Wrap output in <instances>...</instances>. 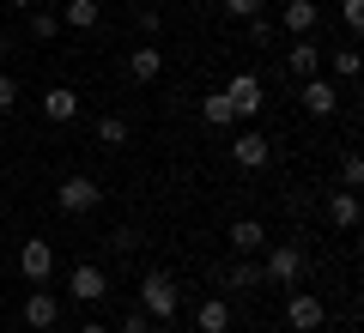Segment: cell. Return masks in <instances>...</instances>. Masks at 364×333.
I'll return each mask as SVG.
<instances>
[{
	"label": "cell",
	"mask_w": 364,
	"mask_h": 333,
	"mask_svg": "<svg viewBox=\"0 0 364 333\" xmlns=\"http://www.w3.org/2000/svg\"><path fill=\"white\" fill-rule=\"evenodd\" d=\"M140 309L152 321H176V309H182V291H176V279H170L164 267H152L140 279Z\"/></svg>",
	"instance_id": "1"
},
{
	"label": "cell",
	"mask_w": 364,
	"mask_h": 333,
	"mask_svg": "<svg viewBox=\"0 0 364 333\" xmlns=\"http://www.w3.org/2000/svg\"><path fill=\"white\" fill-rule=\"evenodd\" d=\"M261 279L279 285V291H291V285L304 279V249H298V243H273V249H267V267H261Z\"/></svg>",
	"instance_id": "2"
},
{
	"label": "cell",
	"mask_w": 364,
	"mask_h": 333,
	"mask_svg": "<svg viewBox=\"0 0 364 333\" xmlns=\"http://www.w3.org/2000/svg\"><path fill=\"white\" fill-rule=\"evenodd\" d=\"M67 291H73V303H104L109 297V273L97 267V261H79V267L67 273Z\"/></svg>",
	"instance_id": "3"
},
{
	"label": "cell",
	"mask_w": 364,
	"mask_h": 333,
	"mask_svg": "<svg viewBox=\"0 0 364 333\" xmlns=\"http://www.w3.org/2000/svg\"><path fill=\"white\" fill-rule=\"evenodd\" d=\"M104 200V188H97V182L91 176H61V188H55V206H61V212H91V206Z\"/></svg>",
	"instance_id": "4"
},
{
	"label": "cell",
	"mask_w": 364,
	"mask_h": 333,
	"mask_svg": "<svg viewBox=\"0 0 364 333\" xmlns=\"http://www.w3.org/2000/svg\"><path fill=\"white\" fill-rule=\"evenodd\" d=\"M267 158H273V140H267V133L243 128V133L231 140V164H237V170H267Z\"/></svg>",
	"instance_id": "5"
},
{
	"label": "cell",
	"mask_w": 364,
	"mask_h": 333,
	"mask_svg": "<svg viewBox=\"0 0 364 333\" xmlns=\"http://www.w3.org/2000/svg\"><path fill=\"white\" fill-rule=\"evenodd\" d=\"M219 91L231 97V116H237V121H249V116L261 109V79H255V73H231V85H219Z\"/></svg>",
	"instance_id": "6"
},
{
	"label": "cell",
	"mask_w": 364,
	"mask_h": 333,
	"mask_svg": "<svg viewBox=\"0 0 364 333\" xmlns=\"http://www.w3.org/2000/svg\"><path fill=\"white\" fill-rule=\"evenodd\" d=\"M18 273H25L31 285H49V273H55V243H43V236H31V243L18 249Z\"/></svg>",
	"instance_id": "7"
},
{
	"label": "cell",
	"mask_w": 364,
	"mask_h": 333,
	"mask_svg": "<svg viewBox=\"0 0 364 333\" xmlns=\"http://www.w3.org/2000/svg\"><path fill=\"white\" fill-rule=\"evenodd\" d=\"M286 321H291V333H316L328 321V309H322V297H310V291H298L286 303Z\"/></svg>",
	"instance_id": "8"
},
{
	"label": "cell",
	"mask_w": 364,
	"mask_h": 333,
	"mask_svg": "<svg viewBox=\"0 0 364 333\" xmlns=\"http://www.w3.org/2000/svg\"><path fill=\"white\" fill-rule=\"evenodd\" d=\"M55 321H61V303H55V291H43V285H37V291L25 297V327L31 333H49Z\"/></svg>",
	"instance_id": "9"
},
{
	"label": "cell",
	"mask_w": 364,
	"mask_h": 333,
	"mask_svg": "<svg viewBox=\"0 0 364 333\" xmlns=\"http://www.w3.org/2000/svg\"><path fill=\"white\" fill-rule=\"evenodd\" d=\"M279 25H286L291 37H310V31L322 25V6H316V0H286V6H279Z\"/></svg>",
	"instance_id": "10"
},
{
	"label": "cell",
	"mask_w": 364,
	"mask_h": 333,
	"mask_svg": "<svg viewBox=\"0 0 364 333\" xmlns=\"http://www.w3.org/2000/svg\"><path fill=\"white\" fill-rule=\"evenodd\" d=\"M43 116H49L55 128H67V121L79 116V91L73 85H49V91H43Z\"/></svg>",
	"instance_id": "11"
},
{
	"label": "cell",
	"mask_w": 364,
	"mask_h": 333,
	"mask_svg": "<svg viewBox=\"0 0 364 333\" xmlns=\"http://www.w3.org/2000/svg\"><path fill=\"white\" fill-rule=\"evenodd\" d=\"M298 97H304V109H310V116H334V109H340V91L328 85L322 73H316V79H304V91H298Z\"/></svg>",
	"instance_id": "12"
},
{
	"label": "cell",
	"mask_w": 364,
	"mask_h": 333,
	"mask_svg": "<svg viewBox=\"0 0 364 333\" xmlns=\"http://www.w3.org/2000/svg\"><path fill=\"white\" fill-rule=\"evenodd\" d=\"M267 249V224L261 218H237L231 224V255H261Z\"/></svg>",
	"instance_id": "13"
},
{
	"label": "cell",
	"mask_w": 364,
	"mask_h": 333,
	"mask_svg": "<svg viewBox=\"0 0 364 333\" xmlns=\"http://www.w3.org/2000/svg\"><path fill=\"white\" fill-rule=\"evenodd\" d=\"M286 61H291V73H298V79H316V73H322V43H316V37H298Z\"/></svg>",
	"instance_id": "14"
},
{
	"label": "cell",
	"mask_w": 364,
	"mask_h": 333,
	"mask_svg": "<svg viewBox=\"0 0 364 333\" xmlns=\"http://www.w3.org/2000/svg\"><path fill=\"white\" fill-rule=\"evenodd\" d=\"M195 327L200 333H231V303H225V297H207V303L195 309Z\"/></svg>",
	"instance_id": "15"
},
{
	"label": "cell",
	"mask_w": 364,
	"mask_h": 333,
	"mask_svg": "<svg viewBox=\"0 0 364 333\" xmlns=\"http://www.w3.org/2000/svg\"><path fill=\"white\" fill-rule=\"evenodd\" d=\"M158 73H164V55L158 49H128V79L134 85H152Z\"/></svg>",
	"instance_id": "16"
},
{
	"label": "cell",
	"mask_w": 364,
	"mask_h": 333,
	"mask_svg": "<svg viewBox=\"0 0 364 333\" xmlns=\"http://www.w3.org/2000/svg\"><path fill=\"white\" fill-rule=\"evenodd\" d=\"M328 224L334 231H358V194H328Z\"/></svg>",
	"instance_id": "17"
},
{
	"label": "cell",
	"mask_w": 364,
	"mask_h": 333,
	"mask_svg": "<svg viewBox=\"0 0 364 333\" xmlns=\"http://www.w3.org/2000/svg\"><path fill=\"white\" fill-rule=\"evenodd\" d=\"M128 140H134L128 116H104V121H97V146H104V152H122Z\"/></svg>",
	"instance_id": "18"
},
{
	"label": "cell",
	"mask_w": 364,
	"mask_h": 333,
	"mask_svg": "<svg viewBox=\"0 0 364 333\" xmlns=\"http://www.w3.org/2000/svg\"><path fill=\"white\" fill-rule=\"evenodd\" d=\"M225 285H231V291H261L267 279H261V267H249V255H237L231 267H225Z\"/></svg>",
	"instance_id": "19"
},
{
	"label": "cell",
	"mask_w": 364,
	"mask_h": 333,
	"mask_svg": "<svg viewBox=\"0 0 364 333\" xmlns=\"http://www.w3.org/2000/svg\"><path fill=\"white\" fill-rule=\"evenodd\" d=\"M97 18H104L97 0H67V6H61V25H73V31H91Z\"/></svg>",
	"instance_id": "20"
},
{
	"label": "cell",
	"mask_w": 364,
	"mask_h": 333,
	"mask_svg": "<svg viewBox=\"0 0 364 333\" xmlns=\"http://www.w3.org/2000/svg\"><path fill=\"white\" fill-rule=\"evenodd\" d=\"M200 121H207V128H231V97H225V91H207V97H200Z\"/></svg>",
	"instance_id": "21"
},
{
	"label": "cell",
	"mask_w": 364,
	"mask_h": 333,
	"mask_svg": "<svg viewBox=\"0 0 364 333\" xmlns=\"http://www.w3.org/2000/svg\"><path fill=\"white\" fill-rule=\"evenodd\" d=\"M61 37V13H43V6H31V43H55Z\"/></svg>",
	"instance_id": "22"
},
{
	"label": "cell",
	"mask_w": 364,
	"mask_h": 333,
	"mask_svg": "<svg viewBox=\"0 0 364 333\" xmlns=\"http://www.w3.org/2000/svg\"><path fill=\"white\" fill-rule=\"evenodd\" d=\"M340 182H346V188L358 194V182H364V158H358V152H346V158H340Z\"/></svg>",
	"instance_id": "23"
},
{
	"label": "cell",
	"mask_w": 364,
	"mask_h": 333,
	"mask_svg": "<svg viewBox=\"0 0 364 333\" xmlns=\"http://www.w3.org/2000/svg\"><path fill=\"white\" fill-rule=\"evenodd\" d=\"M243 25H249V43H273V18H267V13L243 18Z\"/></svg>",
	"instance_id": "24"
},
{
	"label": "cell",
	"mask_w": 364,
	"mask_h": 333,
	"mask_svg": "<svg viewBox=\"0 0 364 333\" xmlns=\"http://www.w3.org/2000/svg\"><path fill=\"white\" fill-rule=\"evenodd\" d=\"M334 73L340 79H358V49H334Z\"/></svg>",
	"instance_id": "25"
},
{
	"label": "cell",
	"mask_w": 364,
	"mask_h": 333,
	"mask_svg": "<svg viewBox=\"0 0 364 333\" xmlns=\"http://www.w3.org/2000/svg\"><path fill=\"white\" fill-rule=\"evenodd\" d=\"M340 18H346V31H364V0H340Z\"/></svg>",
	"instance_id": "26"
},
{
	"label": "cell",
	"mask_w": 364,
	"mask_h": 333,
	"mask_svg": "<svg viewBox=\"0 0 364 333\" xmlns=\"http://www.w3.org/2000/svg\"><path fill=\"white\" fill-rule=\"evenodd\" d=\"M13 103H18V79H13V73H0V116H6Z\"/></svg>",
	"instance_id": "27"
},
{
	"label": "cell",
	"mask_w": 364,
	"mask_h": 333,
	"mask_svg": "<svg viewBox=\"0 0 364 333\" xmlns=\"http://www.w3.org/2000/svg\"><path fill=\"white\" fill-rule=\"evenodd\" d=\"M225 13L243 25V18H255V13H261V0H225Z\"/></svg>",
	"instance_id": "28"
},
{
	"label": "cell",
	"mask_w": 364,
	"mask_h": 333,
	"mask_svg": "<svg viewBox=\"0 0 364 333\" xmlns=\"http://www.w3.org/2000/svg\"><path fill=\"white\" fill-rule=\"evenodd\" d=\"M146 327H152V315H146V309L134 303V309H128V321H122V333H146Z\"/></svg>",
	"instance_id": "29"
},
{
	"label": "cell",
	"mask_w": 364,
	"mask_h": 333,
	"mask_svg": "<svg viewBox=\"0 0 364 333\" xmlns=\"http://www.w3.org/2000/svg\"><path fill=\"white\" fill-rule=\"evenodd\" d=\"M79 333H109V327H104V321H85V327H79Z\"/></svg>",
	"instance_id": "30"
},
{
	"label": "cell",
	"mask_w": 364,
	"mask_h": 333,
	"mask_svg": "<svg viewBox=\"0 0 364 333\" xmlns=\"http://www.w3.org/2000/svg\"><path fill=\"white\" fill-rule=\"evenodd\" d=\"M146 333H176V327H170V321H152V327H146Z\"/></svg>",
	"instance_id": "31"
},
{
	"label": "cell",
	"mask_w": 364,
	"mask_h": 333,
	"mask_svg": "<svg viewBox=\"0 0 364 333\" xmlns=\"http://www.w3.org/2000/svg\"><path fill=\"white\" fill-rule=\"evenodd\" d=\"M13 6H18V13H31V6H37V0H13Z\"/></svg>",
	"instance_id": "32"
}]
</instances>
